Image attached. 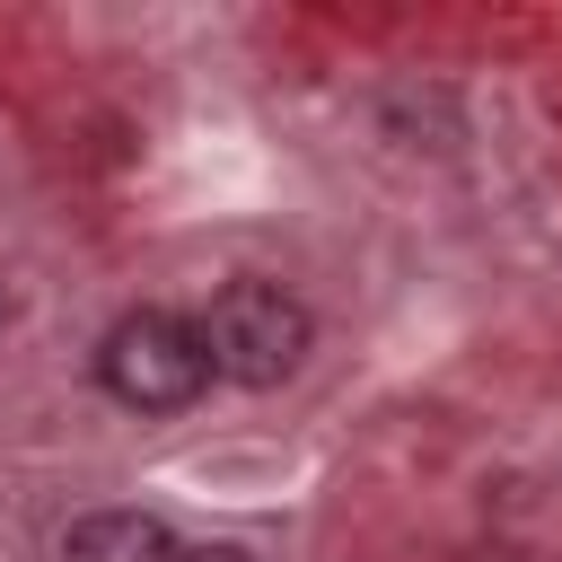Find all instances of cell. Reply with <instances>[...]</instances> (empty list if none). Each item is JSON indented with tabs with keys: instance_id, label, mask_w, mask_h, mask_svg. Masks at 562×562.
Instances as JSON below:
<instances>
[{
	"instance_id": "obj_1",
	"label": "cell",
	"mask_w": 562,
	"mask_h": 562,
	"mask_svg": "<svg viewBox=\"0 0 562 562\" xmlns=\"http://www.w3.org/2000/svg\"><path fill=\"white\" fill-rule=\"evenodd\" d=\"M202 351H211V378L228 386H281L307 369V342H316V316L281 290V281H220L193 316Z\"/></svg>"
},
{
	"instance_id": "obj_2",
	"label": "cell",
	"mask_w": 562,
	"mask_h": 562,
	"mask_svg": "<svg viewBox=\"0 0 562 562\" xmlns=\"http://www.w3.org/2000/svg\"><path fill=\"white\" fill-rule=\"evenodd\" d=\"M97 386L123 404V413H184L202 386H211V351L193 334V316L176 307H132L105 325L97 342Z\"/></svg>"
},
{
	"instance_id": "obj_3",
	"label": "cell",
	"mask_w": 562,
	"mask_h": 562,
	"mask_svg": "<svg viewBox=\"0 0 562 562\" xmlns=\"http://www.w3.org/2000/svg\"><path fill=\"white\" fill-rule=\"evenodd\" d=\"M176 527L158 509H88L61 536V562H176Z\"/></svg>"
},
{
	"instance_id": "obj_4",
	"label": "cell",
	"mask_w": 562,
	"mask_h": 562,
	"mask_svg": "<svg viewBox=\"0 0 562 562\" xmlns=\"http://www.w3.org/2000/svg\"><path fill=\"white\" fill-rule=\"evenodd\" d=\"M176 562H255V553H246V544H184Z\"/></svg>"
}]
</instances>
